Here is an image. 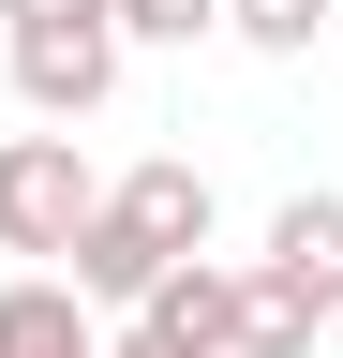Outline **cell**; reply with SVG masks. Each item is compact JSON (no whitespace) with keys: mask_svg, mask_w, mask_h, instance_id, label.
Instances as JSON below:
<instances>
[{"mask_svg":"<svg viewBox=\"0 0 343 358\" xmlns=\"http://www.w3.org/2000/svg\"><path fill=\"white\" fill-rule=\"evenodd\" d=\"M254 268H269L284 299L343 313V194H284V209H269V254H254Z\"/></svg>","mask_w":343,"mask_h":358,"instance_id":"5b68a950","label":"cell"},{"mask_svg":"<svg viewBox=\"0 0 343 358\" xmlns=\"http://www.w3.org/2000/svg\"><path fill=\"white\" fill-rule=\"evenodd\" d=\"M314 343H328V313L284 299L269 268H239V358H314Z\"/></svg>","mask_w":343,"mask_h":358,"instance_id":"52a82bcc","label":"cell"},{"mask_svg":"<svg viewBox=\"0 0 343 358\" xmlns=\"http://www.w3.org/2000/svg\"><path fill=\"white\" fill-rule=\"evenodd\" d=\"M328 30H343V0H328Z\"/></svg>","mask_w":343,"mask_h":358,"instance_id":"30bf717a","label":"cell"},{"mask_svg":"<svg viewBox=\"0 0 343 358\" xmlns=\"http://www.w3.org/2000/svg\"><path fill=\"white\" fill-rule=\"evenodd\" d=\"M90 224H105V239H135L149 268H194V254H209V224H224V194H209V164L149 150V164H119V179H105V209H90Z\"/></svg>","mask_w":343,"mask_h":358,"instance_id":"3957f363","label":"cell"},{"mask_svg":"<svg viewBox=\"0 0 343 358\" xmlns=\"http://www.w3.org/2000/svg\"><path fill=\"white\" fill-rule=\"evenodd\" d=\"M119 329H149L164 358H239V254H194V268H164V284L119 313Z\"/></svg>","mask_w":343,"mask_h":358,"instance_id":"277c9868","label":"cell"},{"mask_svg":"<svg viewBox=\"0 0 343 358\" xmlns=\"http://www.w3.org/2000/svg\"><path fill=\"white\" fill-rule=\"evenodd\" d=\"M0 358H105V313H75V284L15 268L0 284Z\"/></svg>","mask_w":343,"mask_h":358,"instance_id":"8992f818","label":"cell"},{"mask_svg":"<svg viewBox=\"0 0 343 358\" xmlns=\"http://www.w3.org/2000/svg\"><path fill=\"white\" fill-rule=\"evenodd\" d=\"M90 209H105V164L75 134H0V254H30L60 284V254L90 239Z\"/></svg>","mask_w":343,"mask_h":358,"instance_id":"7a4b0ae2","label":"cell"},{"mask_svg":"<svg viewBox=\"0 0 343 358\" xmlns=\"http://www.w3.org/2000/svg\"><path fill=\"white\" fill-rule=\"evenodd\" d=\"M224 0H119V45H209Z\"/></svg>","mask_w":343,"mask_h":358,"instance_id":"9c48e42d","label":"cell"},{"mask_svg":"<svg viewBox=\"0 0 343 358\" xmlns=\"http://www.w3.org/2000/svg\"><path fill=\"white\" fill-rule=\"evenodd\" d=\"M328 0H224V45H254V60H314Z\"/></svg>","mask_w":343,"mask_h":358,"instance_id":"ba28073f","label":"cell"},{"mask_svg":"<svg viewBox=\"0 0 343 358\" xmlns=\"http://www.w3.org/2000/svg\"><path fill=\"white\" fill-rule=\"evenodd\" d=\"M119 0H0V75H15L30 134H75L119 105Z\"/></svg>","mask_w":343,"mask_h":358,"instance_id":"6da1fadb","label":"cell"}]
</instances>
